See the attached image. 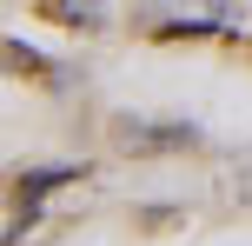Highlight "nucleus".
Returning a JSON list of instances; mask_svg holds the SVG:
<instances>
[{
	"instance_id": "obj_1",
	"label": "nucleus",
	"mask_w": 252,
	"mask_h": 246,
	"mask_svg": "<svg viewBox=\"0 0 252 246\" xmlns=\"http://www.w3.org/2000/svg\"><path fill=\"white\" fill-rule=\"evenodd\" d=\"M80 173H87V167H80V160H60V167H40V173H27V180H20V207L33 213L40 200L53 193V186H66V180H80Z\"/></svg>"
},
{
	"instance_id": "obj_2",
	"label": "nucleus",
	"mask_w": 252,
	"mask_h": 246,
	"mask_svg": "<svg viewBox=\"0 0 252 246\" xmlns=\"http://www.w3.org/2000/svg\"><path fill=\"white\" fill-rule=\"evenodd\" d=\"M120 140L126 146H192L199 127H139V120H120Z\"/></svg>"
},
{
	"instance_id": "obj_3",
	"label": "nucleus",
	"mask_w": 252,
	"mask_h": 246,
	"mask_svg": "<svg viewBox=\"0 0 252 246\" xmlns=\"http://www.w3.org/2000/svg\"><path fill=\"white\" fill-rule=\"evenodd\" d=\"M47 13L66 20V27H100V7L93 0H47Z\"/></svg>"
},
{
	"instance_id": "obj_4",
	"label": "nucleus",
	"mask_w": 252,
	"mask_h": 246,
	"mask_svg": "<svg viewBox=\"0 0 252 246\" xmlns=\"http://www.w3.org/2000/svg\"><path fill=\"white\" fill-rule=\"evenodd\" d=\"M7 60H13V67H27V73H40V53L27 47V40H7Z\"/></svg>"
}]
</instances>
